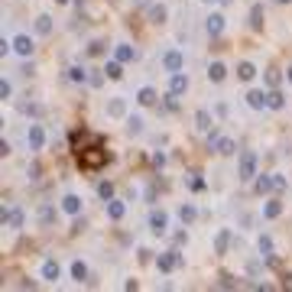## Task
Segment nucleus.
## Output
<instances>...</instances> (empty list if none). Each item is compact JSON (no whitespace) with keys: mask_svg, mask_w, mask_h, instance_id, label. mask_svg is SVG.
<instances>
[{"mask_svg":"<svg viewBox=\"0 0 292 292\" xmlns=\"http://www.w3.org/2000/svg\"><path fill=\"white\" fill-rule=\"evenodd\" d=\"M56 4H68V0H56Z\"/></svg>","mask_w":292,"mask_h":292,"instance_id":"79ce46f5","label":"nucleus"},{"mask_svg":"<svg viewBox=\"0 0 292 292\" xmlns=\"http://www.w3.org/2000/svg\"><path fill=\"white\" fill-rule=\"evenodd\" d=\"M36 33H42V36H49V33H52V20H49V16H39V20H36Z\"/></svg>","mask_w":292,"mask_h":292,"instance_id":"c756f323","label":"nucleus"},{"mask_svg":"<svg viewBox=\"0 0 292 292\" xmlns=\"http://www.w3.org/2000/svg\"><path fill=\"white\" fill-rule=\"evenodd\" d=\"M253 175H256V156H253V153H244V156H241V169H237V179L250 182Z\"/></svg>","mask_w":292,"mask_h":292,"instance_id":"7ed1b4c3","label":"nucleus"},{"mask_svg":"<svg viewBox=\"0 0 292 292\" xmlns=\"http://www.w3.org/2000/svg\"><path fill=\"white\" fill-rule=\"evenodd\" d=\"M111 117H123V111H127V108H123V101H111Z\"/></svg>","mask_w":292,"mask_h":292,"instance_id":"72a5a7b5","label":"nucleus"},{"mask_svg":"<svg viewBox=\"0 0 292 292\" xmlns=\"http://www.w3.org/2000/svg\"><path fill=\"white\" fill-rule=\"evenodd\" d=\"M72 276H75L78 282H85V279H88V267H85L82 260H78V263H72Z\"/></svg>","mask_w":292,"mask_h":292,"instance_id":"cd10ccee","label":"nucleus"},{"mask_svg":"<svg viewBox=\"0 0 292 292\" xmlns=\"http://www.w3.org/2000/svg\"><path fill=\"white\" fill-rule=\"evenodd\" d=\"M26 143H30V149H42L46 146V130H42L39 123H33L30 134H26Z\"/></svg>","mask_w":292,"mask_h":292,"instance_id":"39448f33","label":"nucleus"},{"mask_svg":"<svg viewBox=\"0 0 292 292\" xmlns=\"http://www.w3.org/2000/svg\"><path fill=\"white\" fill-rule=\"evenodd\" d=\"M59 273H62V270H59V263H56V260H46V263H42V279L56 282V279H59Z\"/></svg>","mask_w":292,"mask_h":292,"instance_id":"4468645a","label":"nucleus"},{"mask_svg":"<svg viewBox=\"0 0 292 292\" xmlns=\"http://www.w3.org/2000/svg\"><path fill=\"white\" fill-rule=\"evenodd\" d=\"M4 224H10V227H23V211H20V208L4 211Z\"/></svg>","mask_w":292,"mask_h":292,"instance_id":"ddd939ff","label":"nucleus"},{"mask_svg":"<svg viewBox=\"0 0 292 292\" xmlns=\"http://www.w3.org/2000/svg\"><path fill=\"white\" fill-rule=\"evenodd\" d=\"M78 153V166H82V169H88V172H94V169H101L104 163H108V149H104L101 143H91V146H78L75 149Z\"/></svg>","mask_w":292,"mask_h":292,"instance_id":"f257e3e1","label":"nucleus"},{"mask_svg":"<svg viewBox=\"0 0 292 292\" xmlns=\"http://www.w3.org/2000/svg\"><path fill=\"white\" fill-rule=\"evenodd\" d=\"M163 65H166V72H182V65H185L182 52H169V56L163 59Z\"/></svg>","mask_w":292,"mask_h":292,"instance_id":"9b49d317","label":"nucleus"},{"mask_svg":"<svg viewBox=\"0 0 292 292\" xmlns=\"http://www.w3.org/2000/svg\"><path fill=\"white\" fill-rule=\"evenodd\" d=\"M137 101L143 104V108H153V104H156V91H153V88H143V91L137 94Z\"/></svg>","mask_w":292,"mask_h":292,"instance_id":"4be33fe9","label":"nucleus"},{"mask_svg":"<svg viewBox=\"0 0 292 292\" xmlns=\"http://www.w3.org/2000/svg\"><path fill=\"white\" fill-rule=\"evenodd\" d=\"M10 91H13L10 82H4V85H0V97H10Z\"/></svg>","mask_w":292,"mask_h":292,"instance_id":"58836bf2","label":"nucleus"},{"mask_svg":"<svg viewBox=\"0 0 292 292\" xmlns=\"http://www.w3.org/2000/svg\"><path fill=\"white\" fill-rule=\"evenodd\" d=\"M260 253H263V256H267V260H273V241H270V237H267V234H263V237H260Z\"/></svg>","mask_w":292,"mask_h":292,"instance_id":"7c9ffc66","label":"nucleus"},{"mask_svg":"<svg viewBox=\"0 0 292 292\" xmlns=\"http://www.w3.org/2000/svg\"><path fill=\"white\" fill-rule=\"evenodd\" d=\"M137 4H140V7H146V4H149V0H137Z\"/></svg>","mask_w":292,"mask_h":292,"instance_id":"a19ab883","label":"nucleus"},{"mask_svg":"<svg viewBox=\"0 0 292 292\" xmlns=\"http://www.w3.org/2000/svg\"><path fill=\"white\" fill-rule=\"evenodd\" d=\"M149 231H153V234H166V231H169V218H166V211H153V215H149Z\"/></svg>","mask_w":292,"mask_h":292,"instance_id":"0eeeda50","label":"nucleus"},{"mask_svg":"<svg viewBox=\"0 0 292 292\" xmlns=\"http://www.w3.org/2000/svg\"><path fill=\"white\" fill-rule=\"evenodd\" d=\"M221 4H231V0H221Z\"/></svg>","mask_w":292,"mask_h":292,"instance_id":"a18cd8bd","label":"nucleus"},{"mask_svg":"<svg viewBox=\"0 0 292 292\" xmlns=\"http://www.w3.org/2000/svg\"><path fill=\"white\" fill-rule=\"evenodd\" d=\"M250 30H263V7L260 4L250 7Z\"/></svg>","mask_w":292,"mask_h":292,"instance_id":"f3484780","label":"nucleus"},{"mask_svg":"<svg viewBox=\"0 0 292 292\" xmlns=\"http://www.w3.org/2000/svg\"><path fill=\"white\" fill-rule=\"evenodd\" d=\"M286 289H292V276H286Z\"/></svg>","mask_w":292,"mask_h":292,"instance_id":"ea45409f","label":"nucleus"},{"mask_svg":"<svg viewBox=\"0 0 292 292\" xmlns=\"http://www.w3.org/2000/svg\"><path fill=\"white\" fill-rule=\"evenodd\" d=\"M10 46H13L16 56H23V59H30V56H33V49H36V46H33V39H30V36H23V33L10 42Z\"/></svg>","mask_w":292,"mask_h":292,"instance_id":"423d86ee","label":"nucleus"},{"mask_svg":"<svg viewBox=\"0 0 292 292\" xmlns=\"http://www.w3.org/2000/svg\"><path fill=\"white\" fill-rule=\"evenodd\" d=\"M276 4H289V0H276Z\"/></svg>","mask_w":292,"mask_h":292,"instance_id":"37998d69","label":"nucleus"},{"mask_svg":"<svg viewBox=\"0 0 292 292\" xmlns=\"http://www.w3.org/2000/svg\"><path fill=\"white\" fill-rule=\"evenodd\" d=\"M263 215H267L270 221H273V218H279V215H282V205H279V201H267V208H263Z\"/></svg>","mask_w":292,"mask_h":292,"instance_id":"bb28decb","label":"nucleus"},{"mask_svg":"<svg viewBox=\"0 0 292 292\" xmlns=\"http://www.w3.org/2000/svg\"><path fill=\"white\" fill-rule=\"evenodd\" d=\"M237 75H241V82H253L256 68L250 65V62H241V65H237Z\"/></svg>","mask_w":292,"mask_h":292,"instance_id":"412c9836","label":"nucleus"},{"mask_svg":"<svg viewBox=\"0 0 292 292\" xmlns=\"http://www.w3.org/2000/svg\"><path fill=\"white\" fill-rule=\"evenodd\" d=\"M39 218H42V224H49V221H52V218H56V211H52V208L46 205V208H42V215H39Z\"/></svg>","mask_w":292,"mask_h":292,"instance_id":"e433bc0d","label":"nucleus"},{"mask_svg":"<svg viewBox=\"0 0 292 292\" xmlns=\"http://www.w3.org/2000/svg\"><path fill=\"white\" fill-rule=\"evenodd\" d=\"M208 146L215 149V153H221V156H231L234 149H237V143H234L231 137H218V134H211V137H208Z\"/></svg>","mask_w":292,"mask_h":292,"instance_id":"f03ea898","label":"nucleus"},{"mask_svg":"<svg viewBox=\"0 0 292 292\" xmlns=\"http://www.w3.org/2000/svg\"><path fill=\"white\" fill-rule=\"evenodd\" d=\"M273 189H276V179H270V175H260V179H256V192L260 195H267Z\"/></svg>","mask_w":292,"mask_h":292,"instance_id":"5701e85b","label":"nucleus"},{"mask_svg":"<svg viewBox=\"0 0 292 292\" xmlns=\"http://www.w3.org/2000/svg\"><path fill=\"white\" fill-rule=\"evenodd\" d=\"M189 91V78H185L182 72H172V82H169V94L172 97H179V94H185Z\"/></svg>","mask_w":292,"mask_h":292,"instance_id":"6e6552de","label":"nucleus"},{"mask_svg":"<svg viewBox=\"0 0 292 292\" xmlns=\"http://www.w3.org/2000/svg\"><path fill=\"white\" fill-rule=\"evenodd\" d=\"M62 208H65L68 215H78V211H82V198H78V195H65V198H62Z\"/></svg>","mask_w":292,"mask_h":292,"instance_id":"2eb2a0df","label":"nucleus"},{"mask_svg":"<svg viewBox=\"0 0 292 292\" xmlns=\"http://www.w3.org/2000/svg\"><path fill=\"white\" fill-rule=\"evenodd\" d=\"M195 215H198V211H195L192 205H182V211H179V218L185 221V224H189V221H195Z\"/></svg>","mask_w":292,"mask_h":292,"instance_id":"473e14b6","label":"nucleus"},{"mask_svg":"<svg viewBox=\"0 0 292 292\" xmlns=\"http://www.w3.org/2000/svg\"><path fill=\"white\" fill-rule=\"evenodd\" d=\"M205 26H208V36H215V39H218L221 33H224V16H221V13H211Z\"/></svg>","mask_w":292,"mask_h":292,"instance_id":"9d476101","label":"nucleus"},{"mask_svg":"<svg viewBox=\"0 0 292 292\" xmlns=\"http://www.w3.org/2000/svg\"><path fill=\"white\" fill-rule=\"evenodd\" d=\"M97 192H101V198H104V201H111V198H114V185H111V182H101V185H97Z\"/></svg>","mask_w":292,"mask_h":292,"instance_id":"2f4dec72","label":"nucleus"},{"mask_svg":"<svg viewBox=\"0 0 292 292\" xmlns=\"http://www.w3.org/2000/svg\"><path fill=\"white\" fill-rule=\"evenodd\" d=\"M224 75H227V68L221 65V62H215V65L208 68V78H211V82H224Z\"/></svg>","mask_w":292,"mask_h":292,"instance_id":"b1692460","label":"nucleus"},{"mask_svg":"<svg viewBox=\"0 0 292 292\" xmlns=\"http://www.w3.org/2000/svg\"><path fill=\"white\" fill-rule=\"evenodd\" d=\"M289 82H292V68H289Z\"/></svg>","mask_w":292,"mask_h":292,"instance_id":"c03bdc74","label":"nucleus"},{"mask_svg":"<svg viewBox=\"0 0 292 292\" xmlns=\"http://www.w3.org/2000/svg\"><path fill=\"white\" fill-rule=\"evenodd\" d=\"M182 267V253L179 250H169V253H159V270L163 273H172Z\"/></svg>","mask_w":292,"mask_h":292,"instance_id":"20e7f679","label":"nucleus"},{"mask_svg":"<svg viewBox=\"0 0 292 292\" xmlns=\"http://www.w3.org/2000/svg\"><path fill=\"white\" fill-rule=\"evenodd\" d=\"M104 52V42H91V46H88V56H101Z\"/></svg>","mask_w":292,"mask_h":292,"instance_id":"f704fd0d","label":"nucleus"},{"mask_svg":"<svg viewBox=\"0 0 292 292\" xmlns=\"http://www.w3.org/2000/svg\"><path fill=\"white\" fill-rule=\"evenodd\" d=\"M227 247H231V231H221L215 237V253H227Z\"/></svg>","mask_w":292,"mask_h":292,"instance_id":"dca6fc26","label":"nucleus"},{"mask_svg":"<svg viewBox=\"0 0 292 292\" xmlns=\"http://www.w3.org/2000/svg\"><path fill=\"white\" fill-rule=\"evenodd\" d=\"M270 108H273V111H282V108H286V97H282L279 88H273V91H270Z\"/></svg>","mask_w":292,"mask_h":292,"instance_id":"6ab92c4d","label":"nucleus"},{"mask_svg":"<svg viewBox=\"0 0 292 292\" xmlns=\"http://www.w3.org/2000/svg\"><path fill=\"white\" fill-rule=\"evenodd\" d=\"M117 59L120 62H134L137 59V49L134 46H117Z\"/></svg>","mask_w":292,"mask_h":292,"instance_id":"393cba45","label":"nucleus"},{"mask_svg":"<svg viewBox=\"0 0 292 292\" xmlns=\"http://www.w3.org/2000/svg\"><path fill=\"white\" fill-rule=\"evenodd\" d=\"M267 82L276 88V85H279V72H267Z\"/></svg>","mask_w":292,"mask_h":292,"instance_id":"4c0bfd02","label":"nucleus"},{"mask_svg":"<svg viewBox=\"0 0 292 292\" xmlns=\"http://www.w3.org/2000/svg\"><path fill=\"white\" fill-rule=\"evenodd\" d=\"M104 72H108L111 82H120V78H123V62H120V59H117V62H108V65H104Z\"/></svg>","mask_w":292,"mask_h":292,"instance_id":"f8f14e48","label":"nucleus"},{"mask_svg":"<svg viewBox=\"0 0 292 292\" xmlns=\"http://www.w3.org/2000/svg\"><path fill=\"white\" fill-rule=\"evenodd\" d=\"M140 130H143V120H140V117H130V134H140Z\"/></svg>","mask_w":292,"mask_h":292,"instance_id":"c9c22d12","label":"nucleus"},{"mask_svg":"<svg viewBox=\"0 0 292 292\" xmlns=\"http://www.w3.org/2000/svg\"><path fill=\"white\" fill-rule=\"evenodd\" d=\"M149 23H166V7H163V4L149 10Z\"/></svg>","mask_w":292,"mask_h":292,"instance_id":"c85d7f7f","label":"nucleus"},{"mask_svg":"<svg viewBox=\"0 0 292 292\" xmlns=\"http://www.w3.org/2000/svg\"><path fill=\"white\" fill-rule=\"evenodd\" d=\"M123 211H127V208H123V201H114V198L108 201V218H111V221H120Z\"/></svg>","mask_w":292,"mask_h":292,"instance_id":"a211bd4d","label":"nucleus"},{"mask_svg":"<svg viewBox=\"0 0 292 292\" xmlns=\"http://www.w3.org/2000/svg\"><path fill=\"white\" fill-rule=\"evenodd\" d=\"M247 104H250L253 111L270 108V91H250V94H247Z\"/></svg>","mask_w":292,"mask_h":292,"instance_id":"1a4fd4ad","label":"nucleus"},{"mask_svg":"<svg viewBox=\"0 0 292 292\" xmlns=\"http://www.w3.org/2000/svg\"><path fill=\"white\" fill-rule=\"evenodd\" d=\"M68 78H72V82H78V85H82V82H88V72H85L82 65H72V68H68Z\"/></svg>","mask_w":292,"mask_h":292,"instance_id":"a878e982","label":"nucleus"},{"mask_svg":"<svg viewBox=\"0 0 292 292\" xmlns=\"http://www.w3.org/2000/svg\"><path fill=\"white\" fill-rule=\"evenodd\" d=\"M195 127H198L201 134H208V130H211V117H208V111H198V114H195Z\"/></svg>","mask_w":292,"mask_h":292,"instance_id":"aec40b11","label":"nucleus"}]
</instances>
